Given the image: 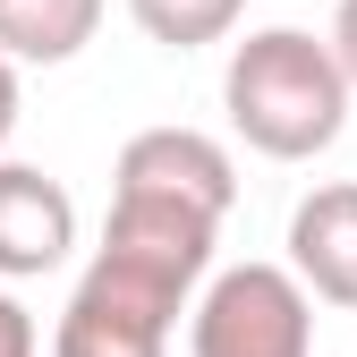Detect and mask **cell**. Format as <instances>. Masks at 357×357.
<instances>
[{
  "mask_svg": "<svg viewBox=\"0 0 357 357\" xmlns=\"http://www.w3.org/2000/svg\"><path fill=\"white\" fill-rule=\"evenodd\" d=\"M289 273L315 306L357 315V178H324L289 204Z\"/></svg>",
  "mask_w": 357,
  "mask_h": 357,
  "instance_id": "obj_6",
  "label": "cell"
},
{
  "mask_svg": "<svg viewBox=\"0 0 357 357\" xmlns=\"http://www.w3.org/2000/svg\"><path fill=\"white\" fill-rule=\"evenodd\" d=\"M221 111L264 162H315L349 128V77L324 34L306 26H255L221 60Z\"/></svg>",
  "mask_w": 357,
  "mask_h": 357,
  "instance_id": "obj_1",
  "label": "cell"
},
{
  "mask_svg": "<svg viewBox=\"0 0 357 357\" xmlns=\"http://www.w3.org/2000/svg\"><path fill=\"white\" fill-rule=\"evenodd\" d=\"M77 255V196L34 162H0V281H43Z\"/></svg>",
  "mask_w": 357,
  "mask_h": 357,
  "instance_id": "obj_5",
  "label": "cell"
},
{
  "mask_svg": "<svg viewBox=\"0 0 357 357\" xmlns=\"http://www.w3.org/2000/svg\"><path fill=\"white\" fill-rule=\"evenodd\" d=\"M0 357H43V332H34V315L17 306L9 281H0Z\"/></svg>",
  "mask_w": 357,
  "mask_h": 357,
  "instance_id": "obj_9",
  "label": "cell"
},
{
  "mask_svg": "<svg viewBox=\"0 0 357 357\" xmlns=\"http://www.w3.org/2000/svg\"><path fill=\"white\" fill-rule=\"evenodd\" d=\"M111 0H0V52L17 68H60L102 34Z\"/></svg>",
  "mask_w": 357,
  "mask_h": 357,
  "instance_id": "obj_7",
  "label": "cell"
},
{
  "mask_svg": "<svg viewBox=\"0 0 357 357\" xmlns=\"http://www.w3.org/2000/svg\"><path fill=\"white\" fill-rule=\"evenodd\" d=\"M188 298H196V273L137 247H94V264L77 273L52 324V357H170Z\"/></svg>",
  "mask_w": 357,
  "mask_h": 357,
  "instance_id": "obj_2",
  "label": "cell"
},
{
  "mask_svg": "<svg viewBox=\"0 0 357 357\" xmlns=\"http://www.w3.org/2000/svg\"><path fill=\"white\" fill-rule=\"evenodd\" d=\"M188 357H315V298L289 264H213L188 298Z\"/></svg>",
  "mask_w": 357,
  "mask_h": 357,
  "instance_id": "obj_3",
  "label": "cell"
},
{
  "mask_svg": "<svg viewBox=\"0 0 357 357\" xmlns=\"http://www.w3.org/2000/svg\"><path fill=\"white\" fill-rule=\"evenodd\" d=\"M128 17H137L145 43L162 52H204V43H230L247 0H128Z\"/></svg>",
  "mask_w": 357,
  "mask_h": 357,
  "instance_id": "obj_8",
  "label": "cell"
},
{
  "mask_svg": "<svg viewBox=\"0 0 357 357\" xmlns=\"http://www.w3.org/2000/svg\"><path fill=\"white\" fill-rule=\"evenodd\" d=\"M17 111H26V85H17V60L0 52V145L17 137Z\"/></svg>",
  "mask_w": 357,
  "mask_h": 357,
  "instance_id": "obj_11",
  "label": "cell"
},
{
  "mask_svg": "<svg viewBox=\"0 0 357 357\" xmlns=\"http://www.w3.org/2000/svg\"><path fill=\"white\" fill-rule=\"evenodd\" d=\"M111 188L178 196V204H204V213L230 221V204H238V162H230L221 137H204V128H137V137L119 145Z\"/></svg>",
  "mask_w": 357,
  "mask_h": 357,
  "instance_id": "obj_4",
  "label": "cell"
},
{
  "mask_svg": "<svg viewBox=\"0 0 357 357\" xmlns=\"http://www.w3.org/2000/svg\"><path fill=\"white\" fill-rule=\"evenodd\" d=\"M332 60H340V77H349V94H357V0H340V9H332Z\"/></svg>",
  "mask_w": 357,
  "mask_h": 357,
  "instance_id": "obj_10",
  "label": "cell"
}]
</instances>
